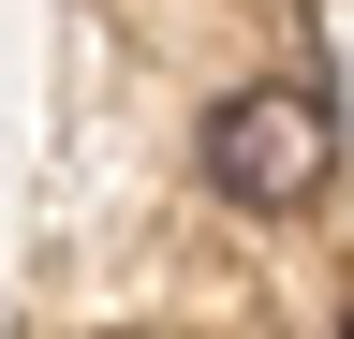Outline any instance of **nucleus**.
Listing matches in <instances>:
<instances>
[{"label": "nucleus", "mask_w": 354, "mask_h": 339, "mask_svg": "<svg viewBox=\"0 0 354 339\" xmlns=\"http://www.w3.org/2000/svg\"><path fill=\"white\" fill-rule=\"evenodd\" d=\"M339 177V104L266 74V89H221L207 104V192L221 206H310Z\"/></svg>", "instance_id": "obj_1"}, {"label": "nucleus", "mask_w": 354, "mask_h": 339, "mask_svg": "<svg viewBox=\"0 0 354 339\" xmlns=\"http://www.w3.org/2000/svg\"><path fill=\"white\" fill-rule=\"evenodd\" d=\"M88 339H148V325H88Z\"/></svg>", "instance_id": "obj_2"}]
</instances>
